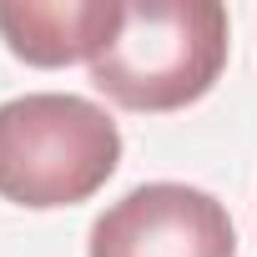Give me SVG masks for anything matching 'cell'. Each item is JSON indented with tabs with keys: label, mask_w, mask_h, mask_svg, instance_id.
Masks as SVG:
<instances>
[{
	"label": "cell",
	"mask_w": 257,
	"mask_h": 257,
	"mask_svg": "<svg viewBox=\"0 0 257 257\" xmlns=\"http://www.w3.org/2000/svg\"><path fill=\"white\" fill-rule=\"evenodd\" d=\"M227 66V11L217 0H121L91 56V81L126 111H182Z\"/></svg>",
	"instance_id": "obj_1"
},
{
	"label": "cell",
	"mask_w": 257,
	"mask_h": 257,
	"mask_svg": "<svg viewBox=\"0 0 257 257\" xmlns=\"http://www.w3.org/2000/svg\"><path fill=\"white\" fill-rule=\"evenodd\" d=\"M121 167L116 121L71 91H31L0 106V197L51 212L96 197Z\"/></svg>",
	"instance_id": "obj_2"
},
{
	"label": "cell",
	"mask_w": 257,
	"mask_h": 257,
	"mask_svg": "<svg viewBox=\"0 0 257 257\" xmlns=\"http://www.w3.org/2000/svg\"><path fill=\"white\" fill-rule=\"evenodd\" d=\"M86 257H237V232L212 192L147 182L96 217Z\"/></svg>",
	"instance_id": "obj_3"
},
{
	"label": "cell",
	"mask_w": 257,
	"mask_h": 257,
	"mask_svg": "<svg viewBox=\"0 0 257 257\" xmlns=\"http://www.w3.org/2000/svg\"><path fill=\"white\" fill-rule=\"evenodd\" d=\"M121 0H6L0 6V36L11 56L26 66H76L101 51L116 26Z\"/></svg>",
	"instance_id": "obj_4"
}]
</instances>
